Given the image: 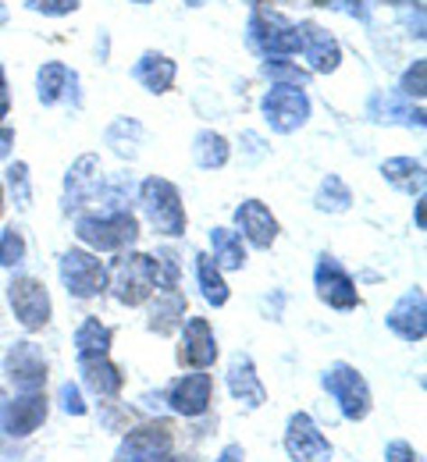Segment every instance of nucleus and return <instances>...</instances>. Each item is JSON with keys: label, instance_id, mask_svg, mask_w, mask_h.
Masks as SVG:
<instances>
[{"label": "nucleus", "instance_id": "nucleus-1", "mask_svg": "<svg viewBox=\"0 0 427 462\" xmlns=\"http://www.w3.org/2000/svg\"><path fill=\"white\" fill-rule=\"evenodd\" d=\"M75 238L89 253H125L139 242V221L132 210H97L75 217Z\"/></svg>", "mask_w": 427, "mask_h": 462}, {"label": "nucleus", "instance_id": "nucleus-2", "mask_svg": "<svg viewBox=\"0 0 427 462\" xmlns=\"http://www.w3.org/2000/svg\"><path fill=\"white\" fill-rule=\"evenodd\" d=\"M139 207H143L146 225L157 231V235H164V238H182L185 228H189L182 192L168 178H157V174L143 178V185H139Z\"/></svg>", "mask_w": 427, "mask_h": 462}, {"label": "nucleus", "instance_id": "nucleus-3", "mask_svg": "<svg viewBox=\"0 0 427 462\" xmlns=\"http://www.w3.org/2000/svg\"><path fill=\"white\" fill-rule=\"evenodd\" d=\"M246 32H249V47L260 51L264 58H296L300 54V22H292L267 0H260L253 7Z\"/></svg>", "mask_w": 427, "mask_h": 462}, {"label": "nucleus", "instance_id": "nucleus-4", "mask_svg": "<svg viewBox=\"0 0 427 462\" xmlns=\"http://www.w3.org/2000/svg\"><path fill=\"white\" fill-rule=\"evenodd\" d=\"M107 291L122 306H146L157 291V263L150 253H132L125 249L107 267Z\"/></svg>", "mask_w": 427, "mask_h": 462}, {"label": "nucleus", "instance_id": "nucleus-5", "mask_svg": "<svg viewBox=\"0 0 427 462\" xmlns=\"http://www.w3.org/2000/svg\"><path fill=\"white\" fill-rule=\"evenodd\" d=\"M310 111H313V104H310L306 89H300V86H271L260 97V115L267 121V128L278 132V135L300 132L310 121Z\"/></svg>", "mask_w": 427, "mask_h": 462}, {"label": "nucleus", "instance_id": "nucleus-6", "mask_svg": "<svg viewBox=\"0 0 427 462\" xmlns=\"http://www.w3.org/2000/svg\"><path fill=\"white\" fill-rule=\"evenodd\" d=\"M7 302H11V313L14 320L25 328V331H43L54 317V302H51V291L40 278L32 274H14L11 285H7Z\"/></svg>", "mask_w": 427, "mask_h": 462}, {"label": "nucleus", "instance_id": "nucleus-7", "mask_svg": "<svg viewBox=\"0 0 427 462\" xmlns=\"http://www.w3.org/2000/svg\"><path fill=\"white\" fill-rule=\"evenodd\" d=\"M58 271H61V285L68 289L71 299L89 302V299L107 291V263L89 249H68L61 263H58Z\"/></svg>", "mask_w": 427, "mask_h": 462}, {"label": "nucleus", "instance_id": "nucleus-8", "mask_svg": "<svg viewBox=\"0 0 427 462\" xmlns=\"http://www.w3.org/2000/svg\"><path fill=\"white\" fill-rule=\"evenodd\" d=\"M320 384H324V392L339 402L342 409V416L346 420H367L370 416V388H367L364 374L357 370V366H349V363H331L328 370H324V377H320Z\"/></svg>", "mask_w": 427, "mask_h": 462}, {"label": "nucleus", "instance_id": "nucleus-9", "mask_svg": "<svg viewBox=\"0 0 427 462\" xmlns=\"http://www.w3.org/2000/svg\"><path fill=\"white\" fill-rule=\"evenodd\" d=\"M172 448H175V430L168 420H157L128 430L115 462H164L172 456Z\"/></svg>", "mask_w": 427, "mask_h": 462}, {"label": "nucleus", "instance_id": "nucleus-10", "mask_svg": "<svg viewBox=\"0 0 427 462\" xmlns=\"http://www.w3.org/2000/svg\"><path fill=\"white\" fill-rule=\"evenodd\" d=\"M313 289H317V299L331 310H357L360 306V291H357V282L353 274L335 260V256H317V267H313Z\"/></svg>", "mask_w": 427, "mask_h": 462}, {"label": "nucleus", "instance_id": "nucleus-11", "mask_svg": "<svg viewBox=\"0 0 427 462\" xmlns=\"http://www.w3.org/2000/svg\"><path fill=\"white\" fill-rule=\"evenodd\" d=\"M36 97L43 107H79V71L64 60H43L36 71Z\"/></svg>", "mask_w": 427, "mask_h": 462}, {"label": "nucleus", "instance_id": "nucleus-12", "mask_svg": "<svg viewBox=\"0 0 427 462\" xmlns=\"http://www.w3.org/2000/svg\"><path fill=\"white\" fill-rule=\"evenodd\" d=\"M47 370L51 366H47L43 352L32 342H14V346L7 348V356H4V374L11 377V384L18 392H43L47 377H51Z\"/></svg>", "mask_w": 427, "mask_h": 462}, {"label": "nucleus", "instance_id": "nucleus-13", "mask_svg": "<svg viewBox=\"0 0 427 462\" xmlns=\"http://www.w3.org/2000/svg\"><path fill=\"white\" fill-rule=\"evenodd\" d=\"M47 412H51V402H47L43 392H22L18 399L4 402L0 430L7 438H29V434H36L47 423Z\"/></svg>", "mask_w": 427, "mask_h": 462}, {"label": "nucleus", "instance_id": "nucleus-14", "mask_svg": "<svg viewBox=\"0 0 427 462\" xmlns=\"http://www.w3.org/2000/svg\"><path fill=\"white\" fill-rule=\"evenodd\" d=\"M300 54H303V68L310 75H331L342 64L339 40L317 22H300Z\"/></svg>", "mask_w": 427, "mask_h": 462}, {"label": "nucleus", "instance_id": "nucleus-15", "mask_svg": "<svg viewBox=\"0 0 427 462\" xmlns=\"http://www.w3.org/2000/svg\"><path fill=\"white\" fill-rule=\"evenodd\" d=\"M285 452L292 462H328L331 441L320 434V427L306 412H296L289 416V427H285Z\"/></svg>", "mask_w": 427, "mask_h": 462}, {"label": "nucleus", "instance_id": "nucleus-16", "mask_svg": "<svg viewBox=\"0 0 427 462\" xmlns=\"http://www.w3.org/2000/svg\"><path fill=\"white\" fill-rule=\"evenodd\" d=\"M182 342H179V363L189 370H210L218 363V338L207 317H189L182 328Z\"/></svg>", "mask_w": 427, "mask_h": 462}, {"label": "nucleus", "instance_id": "nucleus-17", "mask_svg": "<svg viewBox=\"0 0 427 462\" xmlns=\"http://www.w3.org/2000/svg\"><path fill=\"white\" fill-rule=\"evenodd\" d=\"M388 331L403 342H424L427 335V310H424V291L421 289H410L399 295V302L388 310L385 317Z\"/></svg>", "mask_w": 427, "mask_h": 462}, {"label": "nucleus", "instance_id": "nucleus-18", "mask_svg": "<svg viewBox=\"0 0 427 462\" xmlns=\"http://www.w3.org/2000/svg\"><path fill=\"white\" fill-rule=\"evenodd\" d=\"M100 157L97 153H82L71 168H68V178H64V210H79L86 203L97 199L100 192Z\"/></svg>", "mask_w": 427, "mask_h": 462}, {"label": "nucleus", "instance_id": "nucleus-19", "mask_svg": "<svg viewBox=\"0 0 427 462\" xmlns=\"http://www.w3.org/2000/svg\"><path fill=\"white\" fill-rule=\"evenodd\" d=\"M210 399H214V377L203 374V370H192V374H182L172 388H168V402L179 416H203L210 409Z\"/></svg>", "mask_w": 427, "mask_h": 462}, {"label": "nucleus", "instance_id": "nucleus-20", "mask_svg": "<svg viewBox=\"0 0 427 462\" xmlns=\"http://www.w3.org/2000/svg\"><path fill=\"white\" fill-rule=\"evenodd\" d=\"M236 228H239V238L253 249H271L278 242V217L260 199H246L236 210Z\"/></svg>", "mask_w": 427, "mask_h": 462}, {"label": "nucleus", "instance_id": "nucleus-21", "mask_svg": "<svg viewBox=\"0 0 427 462\" xmlns=\"http://www.w3.org/2000/svg\"><path fill=\"white\" fill-rule=\"evenodd\" d=\"M132 79H135L146 93L161 97V93H172V89H175L179 64H175V58H168V54H161V51H146V54H139V60L132 64Z\"/></svg>", "mask_w": 427, "mask_h": 462}, {"label": "nucleus", "instance_id": "nucleus-22", "mask_svg": "<svg viewBox=\"0 0 427 462\" xmlns=\"http://www.w3.org/2000/svg\"><path fill=\"white\" fill-rule=\"evenodd\" d=\"M79 374H82V384L100 399H115L125 388V374L107 356H79Z\"/></svg>", "mask_w": 427, "mask_h": 462}, {"label": "nucleus", "instance_id": "nucleus-23", "mask_svg": "<svg viewBox=\"0 0 427 462\" xmlns=\"http://www.w3.org/2000/svg\"><path fill=\"white\" fill-rule=\"evenodd\" d=\"M185 313H189V302L179 289H161L153 291L150 299V320L146 328L157 331V335H175L185 324Z\"/></svg>", "mask_w": 427, "mask_h": 462}, {"label": "nucleus", "instance_id": "nucleus-24", "mask_svg": "<svg viewBox=\"0 0 427 462\" xmlns=\"http://www.w3.org/2000/svg\"><path fill=\"white\" fill-rule=\"evenodd\" d=\"M228 392H232V399L243 402L246 409H260V405L267 402V392H264V384H260V374H256L253 359L243 356V352L228 363Z\"/></svg>", "mask_w": 427, "mask_h": 462}, {"label": "nucleus", "instance_id": "nucleus-25", "mask_svg": "<svg viewBox=\"0 0 427 462\" xmlns=\"http://www.w3.org/2000/svg\"><path fill=\"white\" fill-rule=\"evenodd\" d=\"M381 174L392 189L406 192V196H424V161L417 157H388L381 164Z\"/></svg>", "mask_w": 427, "mask_h": 462}, {"label": "nucleus", "instance_id": "nucleus-26", "mask_svg": "<svg viewBox=\"0 0 427 462\" xmlns=\"http://www.w3.org/2000/svg\"><path fill=\"white\" fill-rule=\"evenodd\" d=\"M228 157H232V146H228V139L221 132H214V128L196 132V139H192V161L203 171H221L228 164Z\"/></svg>", "mask_w": 427, "mask_h": 462}, {"label": "nucleus", "instance_id": "nucleus-27", "mask_svg": "<svg viewBox=\"0 0 427 462\" xmlns=\"http://www.w3.org/2000/svg\"><path fill=\"white\" fill-rule=\"evenodd\" d=\"M210 260H214L221 271H243L246 242L239 238V231H232V228L210 231Z\"/></svg>", "mask_w": 427, "mask_h": 462}, {"label": "nucleus", "instance_id": "nucleus-28", "mask_svg": "<svg viewBox=\"0 0 427 462\" xmlns=\"http://www.w3.org/2000/svg\"><path fill=\"white\" fill-rule=\"evenodd\" d=\"M115 342V331L100 320V317H86L79 328H75V352L79 356H107Z\"/></svg>", "mask_w": 427, "mask_h": 462}, {"label": "nucleus", "instance_id": "nucleus-29", "mask_svg": "<svg viewBox=\"0 0 427 462\" xmlns=\"http://www.w3.org/2000/svg\"><path fill=\"white\" fill-rule=\"evenodd\" d=\"M196 282H200V291L210 306H225L228 302V282H225V271L207 256V253H196Z\"/></svg>", "mask_w": 427, "mask_h": 462}, {"label": "nucleus", "instance_id": "nucleus-30", "mask_svg": "<svg viewBox=\"0 0 427 462\" xmlns=\"http://www.w3.org/2000/svg\"><path fill=\"white\" fill-rule=\"evenodd\" d=\"M313 203H317V210H324V214H346V210L353 207V189H349L339 174H328V178L320 181Z\"/></svg>", "mask_w": 427, "mask_h": 462}, {"label": "nucleus", "instance_id": "nucleus-31", "mask_svg": "<svg viewBox=\"0 0 427 462\" xmlns=\"http://www.w3.org/2000/svg\"><path fill=\"white\" fill-rule=\"evenodd\" d=\"M260 75L271 79V86H300V89H306L310 79H313L303 64H296L289 58H267L260 64Z\"/></svg>", "mask_w": 427, "mask_h": 462}, {"label": "nucleus", "instance_id": "nucleus-32", "mask_svg": "<svg viewBox=\"0 0 427 462\" xmlns=\"http://www.w3.org/2000/svg\"><path fill=\"white\" fill-rule=\"evenodd\" d=\"M104 139H107V146H115L118 157H135V146L143 139V125L135 117H118V121L107 125Z\"/></svg>", "mask_w": 427, "mask_h": 462}, {"label": "nucleus", "instance_id": "nucleus-33", "mask_svg": "<svg viewBox=\"0 0 427 462\" xmlns=\"http://www.w3.org/2000/svg\"><path fill=\"white\" fill-rule=\"evenodd\" d=\"M4 196H11L18 210L32 207V178H29V164L25 161L7 164V171H4Z\"/></svg>", "mask_w": 427, "mask_h": 462}, {"label": "nucleus", "instance_id": "nucleus-34", "mask_svg": "<svg viewBox=\"0 0 427 462\" xmlns=\"http://www.w3.org/2000/svg\"><path fill=\"white\" fill-rule=\"evenodd\" d=\"M25 260V235L18 228L0 231V267H18Z\"/></svg>", "mask_w": 427, "mask_h": 462}, {"label": "nucleus", "instance_id": "nucleus-35", "mask_svg": "<svg viewBox=\"0 0 427 462\" xmlns=\"http://www.w3.org/2000/svg\"><path fill=\"white\" fill-rule=\"evenodd\" d=\"M424 71H427V64L424 58H413V64L403 71V79H399V93L406 97V100H424Z\"/></svg>", "mask_w": 427, "mask_h": 462}, {"label": "nucleus", "instance_id": "nucleus-36", "mask_svg": "<svg viewBox=\"0 0 427 462\" xmlns=\"http://www.w3.org/2000/svg\"><path fill=\"white\" fill-rule=\"evenodd\" d=\"M25 7L43 18H64V14H75L82 7V0H25Z\"/></svg>", "mask_w": 427, "mask_h": 462}, {"label": "nucleus", "instance_id": "nucleus-37", "mask_svg": "<svg viewBox=\"0 0 427 462\" xmlns=\"http://www.w3.org/2000/svg\"><path fill=\"white\" fill-rule=\"evenodd\" d=\"M61 409L68 416H86V402H82V392L71 384V381H64L61 384Z\"/></svg>", "mask_w": 427, "mask_h": 462}, {"label": "nucleus", "instance_id": "nucleus-38", "mask_svg": "<svg viewBox=\"0 0 427 462\" xmlns=\"http://www.w3.org/2000/svg\"><path fill=\"white\" fill-rule=\"evenodd\" d=\"M385 462H421V456L413 452V445H406V441H392V445L385 448Z\"/></svg>", "mask_w": 427, "mask_h": 462}, {"label": "nucleus", "instance_id": "nucleus-39", "mask_svg": "<svg viewBox=\"0 0 427 462\" xmlns=\"http://www.w3.org/2000/svg\"><path fill=\"white\" fill-rule=\"evenodd\" d=\"M331 4H335L342 14L357 18V22H367V18H370V7H367L370 0H331Z\"/></svg>", "mask_w": 427, "mask_h": 462}, {"label": "nucleus", "instance_id": "nucleus-40", "mask_svg": "<svg viewBox=\"0 0 427 462\" xmlns=\"http://www.w3.org/2000/svg\"><path fill=\"white\" fill-rule=\"evenodd\" d=\"M7 115H11V93H7V75H4V64H0V125Z\"/></svg>", "mask_w": 427, "mask_h": 462}, {"label": "nucleus", "instance_id": "nucleus-41", "mask_svg": "<svg viewBox=\"0 0 427 462\" xmlns=\"http://www.w3.org/2000/svg\"><path fill=\"white\" fill-rule=\"evenodd\" d=\"M214 462H246L243 445H225V448H221V456H218Z\"/></svg>", "mask_w": 427, "mask_h": 462}, {"label": "nucleus", "instance_id": "nucleus-42", "mask_svg": "<svg viewBox=\"0 0 427 462\" xmlns=\"http://www.w3.org/2000/svg\"><path fill=\"white\" fill-rule=\"evenodd\" d=\"M11 146H14V128L0 125V157H11Z\"/></svg>", "mask_w": 427, "mask_h": 462}, {"label": "nucleus", "instance_id": "nucleus-43", "mask_svg": "<svg viewBox=\"0 0 427 462\" xmlns=\"http://www.w3.org/2000/svg\"><path fill=\"white\" fill-rule=\"evenodd\" d=\"M164 462H196V459H192V456H168Z\"/></svg>", "mask_w": 427, "mask_h": 462}, {"label": "nucleus", "instance_id": "nucleus-44", "mask_svg": "<svg viewBox=\"0 0 427 462\" xmlns=\"http://www.w3.org/2000/svg\"><path fill=\"white\" fill-rule=\"evenodd\" d=\"M0 25H7V4L0 0Z\"/></svg>", "mask_w": 427, "mask_h": 462}, {"label": "nucleus", "instance_id": "nucleus-45", "mask_svg": "<svg viewBox=\"0 0 427 462\" xmlns=\"http://www.w3.org/2000/svg\"><path fill=\"white\" fill-rule=\"evenodd\" d=\"M4 207H7V196H4V181H0V217H4Z\"/></svg>", "mask_w": 427, "mask_h": 462}, {"label": "nucleus", "instance_id": "nucleus-46", "mask_svg": "<svg viewBox=\"0 0 427 462\" xmlns=\"http://www.w3.org/2000/svg\"><path fill=\"white\" fill-rule=\"evenodd\" d=\"M185 7H203V4H207V0H182Z\"/></svg>", "mask_w": 427, "mask_h": 462}, {"label": "nucleus", "instance_id": "nucleus-47", "mask_svg": "<svg viewBox=\"0 0 427 462\" xmlns=\"http://www.w3.org/2000/svg\"><path fill=\"white\" fill-rule=\"evenodd\" d=\"M4 402H7V395H4V388H0V412H4Z\"/></svg>", "mask_w": 427, "mask_h": 462}, {"label": "nucleus", "instance_id": "nucleus-48", "mask_svg": "<svg viewBox=\"0 0 427 462\" xmlns=\"http://www.w3.org/2000/svg\"><path fill=\"white\" fill-rule=\"evenodd\" d=\"M132 4H139V7H146V4H153V0H132Z\"/></svg>", "mask_w": 427, "mask_h": 462}]
</instances>
